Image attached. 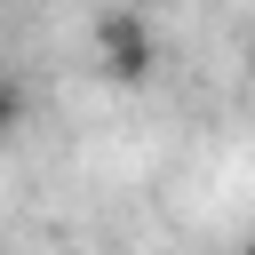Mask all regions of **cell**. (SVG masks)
Segmentation results:
<instances>
[{"label":"cell","instance_id":"cell-1","mask_svg":"<svg viewBox=\"0 0 255 255\" xmlns=\"http://www.w3.org/2000/svg\"><path fill=\"white\" fill-rule=\"evenodd\" d=\"M96 64H104L112 88H143V80L159 72V40H151V24H143L135 8H104V16H96Z\"/></svg>","mask_w":255,"mask_h":255},{"label":"cell","instance_id":"cell-2","mask_svg":"<svg viewBox=\"0 0 255 255\" xmlns=\"http://www.w3.org/2000/svg\"><path fill=\"white\" fill-rule=\"evenodd\" d=\"M24 128H32V80L16 64H0V143H16Z\"/></svg>","mask_w":255,"mask_h":255},{"label":"cell","instance_id":"cell-3","mask_svg":"<svg viewBox=\"0 0 255 255\" xmlns=\"http://www.w3.org/2000/svg\"><path fill=\"white\" fill-rule=\"evenodd\" d=\"M239 64H247V88H255V32H247V56H239Z\"/></svg>","mask_w":255,"mask_h":255},{"label":"cell","instance_id":"cell-4","mask_svg":"<svg viewBox=\"0 0 255 255\" xmlns=\"http://www.w3.org/2000/svg\"><path fill=\"white\" fill-rule=\"evenodd\" d=\"M231 255H255V239H239V247H231Z\"/></svg>","mask_w":255,"mask_h":255}]
</instances>
